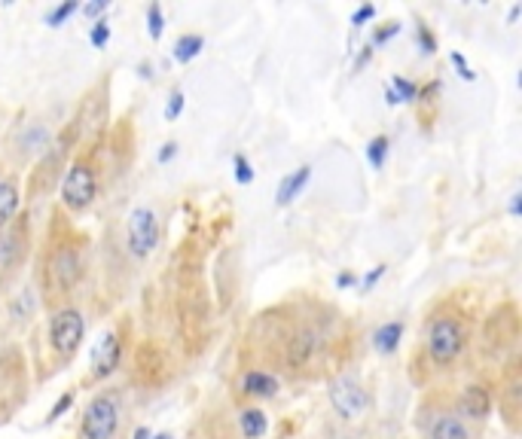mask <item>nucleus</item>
<instances>
[{
    "mask_svg": "<svg viewBox=\"0 0 522 439\" xmlns=\"http://www.w3.org/2000/svg\"><path fill=\"white\" fill-rule=\"evenodd\" d=\"M425 348L434 366H452L461 357V351L468 348V327L455 315H437L428 327Z\"/></svg>",
    "mask_w": 522,
    "mask_h": 439,
    "instance_id": "f257e3e1",
    "label": "nucleus"
},
{
    "mask_svg": "<svg viewBox=\"0 0 522 439\" xmlns=\"http://www.w3.org/2000/svg\"><path fill=\"white\" fill-rule=\"evenodd\" d=\"M62 205L71 211V214H83L95 205L98 199V168L86 159L74 162L68 171H65V180H62Z\"/></svg>",
    "mask_w": 522,
    "mask_h": 439,
    "instance_id": "f03ea898",
    "label": "nucleus"
},
{
    "mask_svg": "<svg viewBox=\"0 0 522 439\" xmlns=\"http://www.w3.org/2000/svg\"><path fill=\"white\" fill-rule=\"evenodd\" d=\"M120 400L116 394H98L89 400L83 421H80V439H113L116 430H120Z\"/></svg>",
    "mask_w": 522,
    "mask_h": 439,
    "instance_id": "7ed1b4c3",
    "label": "nucleus"
},
{
    "mask_svg": "<svg viewBox=\"0 0 522 439\" xmlns=\"http://www.w3.org/2000/svg\"><path fill=\"white\" fill-rule=\"evenodd\" d=\"M86 336V318L77 308H58L49 318V345L58 357H74Z\"/></svg>",
    "mask_w": 522,
    "mask_h": 439,
    "instance_id": "20e7f679",
    "label": "nucleus"
},
{
    "mask_svg": "<svg viewBox=\"0 0 522 439\" xmlns=\"http://www.w3.org/2000/svg\"><path fill=\"white\" fill-rule=\"evenodd\" d=\"M159 247V217L153 208L138 205L126 220V250L135 260H147Z\"/></svg>",
    "mask_w": 522,
    "mask_h": 439,
    "instance_id": "39448f33",
    "label": "nucleus"
},
{
    "mask_svg": "<svg viewBox=\"0 0 522 439\" xmlns=\"http://www.w3.org/2000/svg\"><path fill=\"white\" fill-rule=\"evenodd\" d=\"M327 397H330L333 412L345 421H355L370 409V394L355 375H339V379H333L327 388Z\"/></svg>",
    "mask_w": 522,
    "mask_h": 439,
    "instance_id": "423d86ee",
    "label": "nucleus"
},
{
    "mask_svg": "<svg viewBox=\"0 0 522 439\" xmlns=\"http://www.w3.org/2000/svg\"><path fill=\"white\" fill-rule=\"evenodd\" d=\"M28 254V226L25 220H13L7 229H0V275H13Z\"/></svg>",
    "mask_w": 522,
    "mask_h": 439,
    "instance_id": "0eeeda50",
    "label": "nucleus"
},
{
    "mask_svg": "<svg viewBox=\"0 0 522 439\" xmlns=\"http://www.w3.org/2000/svg\"><path fill=\"white\" fill-rule=\"evenodd\" d=\"M123 363V342L113 330L101 333L98 342L92 345V354H89V366H92V375L95 379H107V375L116 372V366Z\"/></svg>",
    "mask_w": 522,
    "mask_h": 439,
    "instance_id": "6e6552de",
    "label": "nucleus"
},
{
    "mask_svg": "<svg viewBox=\"0 0 522 439\" xmlns=\"http://www.w3.org/2000/svg\"><path fill=\"white\" fill-rule=\"evenodd\" d=\"M49 278L55 284V290H74L83 278V260L74 247H62V250H55V257L49 263Z\"/></svg>",
    "mask_w": 522,
    "mask_h": 439,
    "instance_id": "1a4fd4ad",
    "label": "nucleus"
},
{
    "mask_svg": "<svg viewBox=\"0 0 522 439\" xmlns=\"http://www.w3.org/2000/svg\"><path fill=\"white\" fill-rule=\"evenodd\" d=\"M492 406H495V400H492V391L486 385H468L458 397L455 415L461 421H486L492 415Z\"/></svg>",
    "mask_w": 522,
    "mask_h": 439,
    "instance_id": "9d476101",
    "label": "nucleus"
},
{
    "mask_svg": "<svg viewBox=\"0 0 522 439\" xmlns=\"http://www.w3.org/2000/svg\"><path fill=\"white\" fill-rule=\"evenodd\" d=\"M312 180V165H300L294 171H287L281 180H278V190H275V208H287V205H294L303 190L309 186Z\"/></svg>",
    "mask_w": 522,
    "mask_h": 439,
    "instance_id": "9b49d317",
    "label": "nucleus"
},
{
    "mask_svg": "<svg viewBox=\"0 0 522 439\" xmlns=\"http://www.w3.org/2000/svg\"><path fill=\"white\" fill-rule=\"evenodd\" d=\"M239 391L251 400H269L281 391V385H278L275 375L266 372V369H248L239 379Z\"/></svg>",
    "mask_w": 522,
    "mask_h": 439,
    "instance_id": "f8f14e48",
    "label": "nucleus"
},
{
    "mask_svg": "<svg viewBox=\"0 0 522 439\" xmlns=\"http://www.w3.org/2000/svg\"><path fill=\"white\" fill-rule=\"evenodd\" d=\"M22 208V186L16 177H0V229H7L13 220H19Z\"/></svg>",
    "mask_w": 522,
    "mask_h": 439,
    "instance_id": "ddd939ff",
    "label": "nucleus"
},
{
    "mask_svg": "<svg viewBox=\"0 0 522 439\" xmlns=\"http://www.w3.org/2000/svg\"><path fill=\"white\" fill-rule=\"evenodd\" d=\"M431 439H471V430L455 412H440L431 424Z\"/></svg>",
    "mask_w": 522,
    "mask_h": 439,
    "instance_id": "4468645a",
    "label": "nucleus"
},
{
    "mask_svg": "<svg viewBox=\"0 0 522 439\" xmlns=\"http://www.w3.org/2000/svg\"><path fill=\"white\" fill-rule=\"evenodd\" d=\"M403 333H406L403 321H385V324H379L376 333H373V348H376L379 354H394V351L400 348Z\"/></svg>",
    "mask_w": 522,
    "mask_h": 439,
    "instance_id": "2eb2a0df",
    "label": "nucleus"
},
{
    "mask_svg": "<svg viewBox=\"0 0 522 439\" xmlns=\"http://www.w3.org/2000/svg\"><path fill=\"white\" fill-rule=\"evenodd\" d=\"M239 430L245 439H263L269 433V418L260 406H248L239 412Z\"/></svg>",
    "mask_w": 522,
    "mask_h": 439,
    "instance_id": "dca6fc26",
    "label": "nucleus"
},
{
    "mask_svg": "<svg viewBox=\"0 0 522 439\" xmlns=\"http://www.w3.org/2000/svg\"><path fill=\"white\" fill-rule=\"evenodd\" d=\"M205 49V37L202 34H181L178 40H174V49H171V58L178 61V65H190V61H196Z\"/></svg>",
    "mask_w": 522,
    "mask_h": 439,
    "instance_id": "f3484780",
    "label": "nucleus"
},
{
    "mask_svg": "<svg viewBox=\"0 0 522 439\" xmlns=\"http://www.w3.org/2000/svg\"><path fill=\"white\" fill-rule=\"evenodd\" d=\"M318 345H321V339H318L315 330H303V333H297L294 342H290V363H294V366L309 363L312 354L318 351Z\"/></svg>",
    "mask_w": 522,
    "mask_h": 439,
    "instance_id": "a211bd4d",
    "label": "nucleus"
},
{
    "mask_svg": "<svg viewBox=\"0 0 522 439\" xmlns=\"http://www.w3.org/2000/svg\"><path fill=\"white\" fill-rule=\"evenodd\" d=\"M388 89L394 92L397 104H413V101H419V83H416V80H410V77H400V74H394V77L388 80Z\"/></svg>",
    "mask_w": 522,
    "mask_h": 439,
    "instance_id": "6ab92c4d",
    "label": "nucleus"
},
{
    "mask_svg": "<svg viewBox=\"0 0 522 439\" xmlns=\"http://www.w3.org/2000/svg\"><path fill=\"white\" fill-rule=\"evenodd\" d=\"M49 129L43 122H34V125H28L25 129V135H22V147L28 150V153H43L46 147H49Z\"/></svg>",
    "mask_w": 522,
    "mask_h": 439,
    "instance_id": "aec40b11",
    "label": "nucleus"
},
{
    "mask_svg": "<svg viewBox=\"0 0 522 439\" xmlns=\"http://www.w3.org/2000/svg\"><path fill=\"white\" fill-rule=\"evenodd\" d=\"M388 153H391V138L388 135H376V138L367 141V162H370V168L382 171L385 162H388Z\"/></svg>",
    "mask_w": 522,
    "mask_h": 439,
    "instance_id": "412c9836",
    "label": "nucleus"
},
{
    "mask_svg": "<svg viewBox=\"0 0 522 439\" xmlns=\"http://www.w3.org/2000/svg\"><path fill=\"white\" fill-rule=\"evenodd\" d=\"M80 13V4L77 0H65V4H58V7H52L46 16H43V25L46 28H62L71 16H77Z\"/></svg>",
    "mask_w": 522,
    "mask_h": 439,
    "instance_id": "4be33fe9",
    "label": "nucleus"
},
{
    "mask_svg": "<svg viewBox=\"0 0 522 439\" xmlns=\"http://www.w3.org/2000/svg\"><path fill=\"white\" fill-rule=\"evenodd\" d=\"M232 177H236V183H239V186L254 183L257 171H254V165H251V159H248L245 153H236V156H232Z\"/></svg>",
    "mask_w": 522,
    "mask_h": 439,
    "instance_id": "5701e85b",
    "label": "nucleus"
},
{
    "mask_svg": "<svg viewBox=\"0 0 522 439\" xmlns=\"http://www.w3.org/2000/svg\"><path fill=\"white\" fill-rule=\"evenodd\" d=\"M147 34H150L153 43L162 40V34H165V13H162V4H150V7H147Z\"/></svg>",
    "mask_w": 522,
    "mask_h": 439,
    "instance_id": "b1692460",
    "label": "nucleus"
},
{
    "mask_svg": "<svg viewBox=\"0 0 522 439\" xmlns=\"http://www.w3.org/2000/svg\"><path fill=\"white\" fill-rule=\"evenodd\" d=\"M184 107H187V95H184L181 89H171L168 98H165V119H168V122L181 119Z\"/></svg>",
    "mask_w": 522,
    "mask_h": 439,
    "instance_id": "393cba45",
    "label": "nucleus"
},
{
    "mask_svg": "<svg viewBox=\"0 0 522 439\" xmlns=\"http://www.w3.org/2000/svg\"><path fill=\"white\" fill-rule=\"evenodd\" d=\"M400 28H403L400 22H385L382 28H376V31H373V37H370V43H367V46H370L373 52H376V49H382L388 40H394V37L400 34Z\"/></svg>",
    "mask_w": 522,
    "mask_h": 439,
    "instance_id": "a878e982",
    "label": "nucleus"
},
{
    "mask_svg": "<svg viewBox=\"0 0 522 439\" xmlns=\"http://www.w3.org/2000/svg\"><path fill=\"white\" fill-rule=\"evenodd\" d=\"M416 43H419V52H422V55H437V49H440V43H437L434 31H431L425 22H419V25H416Z\"/></svg>",
    "mask_w": 522,
    "mask_h": 439,
    "instance_id": "bb28decb",
    "label": "nucleus"
},
{
    "mask_svg": "<svg viewBox=\"0 0 522 439\" xmlns=\"http://www.w3.org/2000/svg\"><path fill=\"white\" fill-rule=\"evenodd\" d=\"M110 37H113V31H110L107 16L98 19V22H92V28H89V43H92L95 49H104V46L110 43Z\"/></svg>",
    "mask_w": 522,
    "mask_h": 439,
    "instance_id": "cd10ccee",
    "label": "nucleus"
},
{
    "mask_svg": "<svg viewBox=\"0 0 522 439\" xmlns=\"http://www.w3.org/2000/svg\"><path fill=\"white\" fill-rule=\"evenodd\" d=\"M449 61L455 65V71H458V77H461L464 83H474V80H477V71L468 65V58H464L461 52H449Z\"/></svg>",
    "mask_w": 522,
    "mask_h": 439,
    "instance_id": "c85d7f7f",
    "label": "nucleus"
},
{
    "mask_svg": "<svg viewBox=\"0 0 522 439\" xmlns=\"http://www.w3.org/2000/svg\"><path fill=\"white\" fill-rule=\"evenodd\" d=\"M379 16V10L373 7V4H361L355 13H352V28H364L367 22H373Z\"/></svg>",
    "mask_w": 522,
    "mask_h": 439,
    "instance_id": "c756f323",
    "label": "nucleus"
},
{
    "mask_svg": "<svg viewBox=\"0 0 522 439\" xmlns=\"http://www.w3.org/2000/svg\"><path fill=\"white\" fill-rule=\"evenodd\" d=\"M71 406H74V394L68 391V394H62V400H58V403H55V406L49 409V415H46V424L58 421V418H62V415H65V412H68Z\"/></svg>",
    "mask_w": 522,
    "mask_h": 439,
    "instance_id": "7c9ffc66",
    "label": "nucleus"
},
{
    "mask_svg": "<svg viewBox=\"0 0 522 439\" xmlns=\"http://www.w3.org/2000/svg\"><path fill=\"white\" fill-rule=\"evenodd\" d=\"M385 269H388V266H376V269H370V272H367L364 278H358V287H361V293H370V290H373V287H376V284H379V281L385 278Z\"/></svg>",
    "mask_w": 522,
    "mask_h": 439,
    "instance_id": "2f4dec72",
    "label": "nucleus"
},
{
    "mask_svg": "<svg viewBox=\"0 0 522 439\" xmlns=\"http://www.w3.org/2000/svg\"><path fill=\"white\" fill-rule=\"evenodd\" d=\"M107 10H110V0H92V4L83 7V16L92 19V22H98V19L107 16Z\"/></svg>",
    "mask_w": 522,
    "mask_h": 439,
    "instance_id": "473e14b6",
    "label": "nucleus"
},
{
    "mask_svg": "<svg viewBox=\"0 0 522 439\" xmlns=\"http://www.w3.org/2000/svg\"><path fill=\"white\" fill-rule=\"evenodd\" d=\"M178 153H181V144H178V141H168V144H162V150L156 153V162H159V165H168Z\"/></svg>",
    "mask_w": 522,
    "mask_h": 439,
    "instance_id": "72a5a7b5",
    "label": "nucleus"
},
{
    "mask_svg": "<svg viewBox=\"0 0 522 439\" xmlns=\"http://www.w3.org/2000/svg\"><path fill=\"white\" fill-rule=\"evenodd\" d=\"M348 287H358V275L352 269H342L336 275V290H348Z\"/></svg>",
    "mask_w": 522,
    "mask_h": 439,
    "instance_id": "f704fd0d",
    "label": "nucleus"
},
{
    "mask_svg": "<svg viewBox=\"0 0 522 439\" xmlns=\"http://www.w3.org/2000/svg\"><path fill=\"white\" fill-rule=\"evenodd\" d=\"M370 58H373V49L370 46H364L361 52H358V58H355V65H352V71L358 74V71H364L367 65H370Z\"/></svg>",
    "mask_w": 522,
    "mask_h": 439,
    "instance_id": "c9c22d12",
    "label": "nucleus"
},
{
    "mask_svg": "<svg viewBox=\"0 0 522 439\" xmlns=\"http://www.w3.org/2000/svg\"><path fill=\"white\" fill-rule=\"evenodd\" d=\"M507 214H510V217H519V214H522V193H519V190H516V193H510Z\"/></svg>",
    "mask_w": 522,
    "mask_h": 439,
    "instance_id": "e433bc0d",
    "label": "nucleus"
},
{
    "mask_svg": "<svg viewBox=\"0 0 522 439\" xmlns=\"http://www.w3.org/2000/svg\"><path fill=\"white\" fill-rule=\"evenodd\" d=\"M519 16H522V4H513V7H510V13H507V25H513Z\"/></svg>",
    "mask_w": 522,
    "mask_h": 439,
    "instance_id": "4c0bfd02",
    "label": "nucleus"
},
{
    "mask_svg": "<svg viewBox=\"0 0 522 439\" xmlns=\"http://www.w3.org/2000/svg\"><path fill=\"white\" fill-rule=\"evenodd\" d=\"M150 433H153V430L141 424V427H135V433H132V439H150Z\"/></svg>",
    "mask_w": 522,
    "mask_h": 439,
    "instance_id": "58836bf2",
    "label": "nucleus"
},
{
    "mask_svg": "<svg viewBox=\"0 0 522 439\" xmlns=\"http://www.w3.org/2000/svg\"><path fill=\"white\" fill-rule=\"evenodd\" d=\"M150 439H174L171 433H150Z\"/></svg>",
    "mask_w": 522,
    "mask_h": 439,
    "instance_id": "ea45409f",
    "label": "nucleus"
}]
</instances>
